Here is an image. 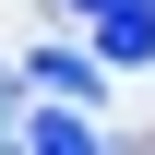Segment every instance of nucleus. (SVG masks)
Masks as SVG:
<instances>
[{
  "mask_svg": "<svg viewBox=\"0 0 155 155\" xmlns=\"http://www.w3.org/2000/svg\"><path fill=\"white\" fill-rule=\"evenodd\" d=\"M84 12V36H96L107 72H131V60H155V0H72Z\"/></svg>",
  "mask_w": 155,
  "mask_h": 155,
  "instance_id": "f257e3e1",
  "label": "nucleus"
},
{
  "mask_svg": "<svg viewBox=\"0 0 155 155\" xmlns=\"http://www.w3.org/2000/svg\"><path fill=\"white\" fill-rule=\"evenodd\" d=\"M24 143L36 155H96V119L84 107H24Z\"/></svg>",
  "mask_w": 155,
  "mask_h": 155,
  "instance_id": "f03ea898",
  "label": "nucleus"
},
{
  "mask_svg": "<svg viewBox=\"0 0 155 155\" xmlns=\"http://www.w3.org/2000/svg\"><path fill=\"white\" fill-rule=\"evenodd\" d=\"M36 84H48V96H96L107 60H84V48H36Z\"/></svg>",
  "mask_w": 155,
  "mask_h": 155,
  "instance_id": "7ed1b4c3",
  "label": "nucleus"
}]
</instances>
